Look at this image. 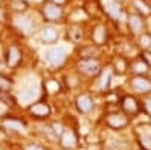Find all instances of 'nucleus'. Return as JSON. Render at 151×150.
<instances>
[{"label": "nucleus", "mask_w": 151, "mask_h": 150, "mask_svg": "<svg viewBox=\"0 0 151 150\" xmlns=\"http://www.w3.org/2000/svg\"><path fill=\"white\" fill-rule=\"evenodd\" d=\"M12 8L15 11H24L27 8V5H26V2H23V0H14V2H12Z\"/></svg>", "instance_id": "nucleus-28"}, {"label": "nucleus", "mask_w": 151, "mask_h": 150, "mask_svg": "<svg viewBox=\"0 0 151 150\" xmlns=\"http://www.w3.org/2000/svg\"><path fill=\"white\" fill-rule=\"evenodd\" d=\"M115 2H118V3H119V2H122V0H115Z\"/></svg>", "instance_id": "nucleus-35"}, {"label": "nucleus", "mask_w": 151, "mask_h": 150, "mask_svg": "<svg viewBox=\"0 0 151 150\" xmlns=\"http://www.w3.org/2000/svg\"><path fill=\"white\" fill-rule=\"evenodd\" d=\"M121 108L125 114L129 115H136L139 112V102L133 97V96H125L121 100Z\"/></svg>", "instance_id": "nucleus-5"}, {"label": "nucleus", "mask_w": 151, "mask_h": 150, "mask_svg": "<svg viewBox=\"0 0 151 150\" xmlns=\"http://www.w3.org/2000/svg\"><path fill=\"white\" fill-rule=\"evenodd\" d=\"M41 40L45 41V43H48V44L56 43L58 41V30L53 29V28H50V26L44 28L41 30Z\"/></svg>", "instance_id": "nucleus-14"}, {"label": "nucleus", "mask_w": 151, "mask_h": 150, "mask_svg": "<svg viewBox=\"0 0 151 150\" xmlns=\"http://www.w3.org/2000/svg\"><path fill=\"white\" fill-rule=\"evenodd\" d=\"M144 109H145V112H147L148 115H151V97L147 99L145 102H144Z\"/></svg>", "instance_id": "nucleus-30"}, {"label": "nucleus", "mask_w": 151, "mask_h": 150, "mask_svg": "<svg viewBox=\"0 0 151 150\" xmlns=\"http://www.w3.org/2000/svg\"><path fill=\"white\" fill-rule=\"evenodd\" d=\"M44 17L50 21H56L62 17V9H60V5H56V3H48L44 6Z\"/></svg>", "instance_id": "nucleus-9"}, {"label": "nucleus", "mask_w": 151, "mask_h": 150, "mask_svg": "<svg viewBox=\"0 0 151 150\" xmlns=\"http://www.w3.org/2000/svg\"><path fill=\"white\" fill-rule=\"evenodd\" d=\"M50 2H52V3H56V5H64L67 0H50Z\"/></svg>", "instance_id": "nucleus-33"}, {"label": "nucleus", "mask_w": 151, "mask_h": 150, "mask_svg": "<svg viewBox=\"0 0 151 150\" xmlns=\"http://www.w3.org/2000/svg\"><path fill=\"white\" fill-rule=\"evenodd\" d=\"M148 64L144 61V59H137V61H134L133 64H132V67H130V70L134 73V74H145L147 71H148Z\"/></svg>", "instance_id": "nucleus-16"}, {"label": "nucleus", "mask_w": 151, "mask_h": 150, "mask_svg": "<svg viewBox=\"0 0 151 150\" xmlns=\"http://www.w3.org/2000/svg\"><path fill=\"white\" fill-rule=\"evenodd\" d=\"M29 112L36 117V118H47L50 115V112H52V109H50V106L44 102H38V103H33L30 108H29Z\"/></svg>", "instance_id": "nucleus-8"}, {"label": "nucleus", "mask_w": 151, "mask_h": 150, "mask_svg": "<svg viewBox=\"0 0 151 150\" xmlns=\"http://www.w3.org/2000/svg\"><path fill=\"white\" fill-rule=\"evenodd\" d=\"M44 58L50 65H60L65 61V50L62 47H50L44 52Z\"/></svg>", "instance_id": "nucleus-1"}, {"label": "nucleus", "mask_w": 151, "mask_h": 150, "mask_svg": "<svg viewBox=\"0 0 151 150\" xmlns=\"http://www.w3.org/2000/svg\"><path fill=\"white\" fill-rule=\"evenodd\" d=\"M106 124L112 129L119 130L129 124V118L124 114H119V112H110V114L106 115Z\"/></svg>", "instance_id": "nucleus-2"}, {"label": "nucleus", "mask_w": 151, "mask_h": 150, "mask_svg": "<svg viewBox=\"0 0 151 150\" xmlns=\"http://www.w3.org/2000/svg\"><path fill=\"white\" fill-rule=\"evenodd\" d=\"M139 146L142 150H151V135L142 133L139 136Z\"/></svg>", "instance_id": "nucleus-21"}, {"label": "nucleus", "mask_w": 151, "mask_h": 150, "mask_svg": "<svg viewBox=\"0 0 151 150\" xmlns=\"http://www.w3.org/2000/svg\"><path fill=\"white\" fill-rule=\"evenodd\" d=\"M60 146L64 147V149H76L77 147V136H76V132L71 130V129H67L60 133Z\"/></svg>", "instance_id": "nucleus-6"}, {"label": "nucleus", "mask_w": 151, "mask_h": 150, "mask_svg": "<svg viewBox=\"0 0 151 150\" xmlns=\"http://www.w3.org/2000/svg\"><path fill=\"white\" fill-rule=\"evenodd\" d=\"M15 26H17L23 33H26V35H29V33L32 32V29H33L32 21H30L29 18H26V17H17V18H15Z\"/></svg>", "instance_id": "nucleus-13"}, {"label": "nucleus", "mask_w": 151, "mask_h": 150, "mask_svg": "<svg viewBox=\"0 0 151 150\" xmlns=\"http://www.w3.org/2000/svg\"><path fill=\"white\" fill-rule=\"evenodd\" d=\"M139 46L142 50H148L151 47V35L148 33H141L139 35Z\"/></svg>", "instance_id": "nucleus-23"}, {"label": "nucleus", "mask_w": 151, "mask_h": 150, "mask_svg": "<svg viewBox=\"0 0 151 150\" xmlns=\"http://www.w3.org/2000/svg\"><path fill=\"white\" fill-rule=\"evenodd\" d=\"M92 40L95 44H103L106 41V29L103 26H97L92 32Z\"/></svg>", "instance_id": "nucleus-17"}, {"label": "nucleus", "mask_w": 151, "mask_h": 150, "mask_svg": "<svg viewBox=\"0 0 151 150\" xmlns=\"http://www.w3.org/2000/svg\"><path fill=\"white\" fill-rule=\"evenodd\" d=\"M36 97V91L35 90H27V91H23L20 93V99H21V102H30L32 99Z\"/></svg>", "instance_id": "nucleus-26"}, {"label": "nucleus", "mask_w": 151, "mask_h": 150, "mask_svg": "<svg viewBox=\"0 0 151 150\" xmlns=\"http://www.w3.org/2000/svg\"><path fill=\"white\" fill-rule=\"evenodd\" d=\"M26 150H45V149H42L41 146H29Z\"/></svg>", "instance_id": "nucleus-32"}, {"label": "nucleus", "mask_w": 151, "mask_h": 150, "mask_svg": "<svg viewBox=\"0 0 151 150\" xmlns=\"http://www.w3.org/2000/svg\"><path fill=\"white\" fill-rule=\"evenodd\" d=\"M113 67H115V71L118 74H124L125 71H127V64H125V61L122 58H116L115 61H113Z\"/></svg>", "instance_id": "nucleus-20"}, {"label": "nucleus", "mask_w": 151, "mask_h": 150, "mask_svg": "<svg viewBox=\"0 0 151 150\" xmlns=\"http://www.w3.org/2000/svg\"><path fill=\"white\" fill-rule=\"evenodd\" d=\"M44 88H45L48 93L55 94V93L59 91V83H58L56 80H47V82L44 83Z\"/></svg>", "instance_id": "nucleus-25"}, {"label": "nucleus", "mask_w": 151, "mask_h": 150, "mask_svg": "<svg viewBox=\"0 0 151 150\" xmlns=\"http://www.w3.org/2000/svg\"><path fill=\"white\" fill-rule=\"evenodd\" d=\"M70 38H71L74 43H79V41H82V38H83L82 29H80V28H77V26H73V28L70 29Z\"/></svg>", "instance_id": "nucleus-22"}, {"label": "nucleus", "mask_w": 151, "mask_h": 150, "mask_svg": "<svg viewBox=\"0 0 151 150\" xmlns=\"http://www.w3.org/2000/svg\"><path fill=\"white\" fill-rule=\"evenodd\" d=\"M110 71H103L101 73V78H100V80H98V85H100V88H103V90H106L107 86L110 85Z\"/></svg>", "instance_id": "nucleus-24"}, {"label": "nucleus", "mask_w": 151, "mask_h": 150, "mask_svg": "<svg viewBox=\"0 0 151 150\" xmlns=\"http://www.w3.org/2000/svg\"><path fill=\"white\" fill-rule=\"evenodd\" d=\"M104 8L115 20H119L122 17L121 8L118 6V2H115V0H104Z\"/></svg>", "instance_id": "nucleus-12"}, {"label": "nucleus", "mask_w": 151, "mask_h": 150, "mask_svg": "<svg viewBox=\"0 0 151 150\" xmlns=\"http://www.w3.org/2000/svg\"><path fill=\"white\" fill-rule=\"evenodd\" d=\"M21 61V53L17 47H9L6 52V64L9 67H17Z\"/></svg>", "instance_id": "nucleus-11"}, {"label": "nucleus", "mask_w": 151, "mask_h": 150, "mask_svg": "<svg viewBox=\"0 0 151 150\" xmlns=\"http://www.w3.org/2000/svg\"><path fill=\"white\" fill-rule=\"evenodd\" d=\"M134 6L137 8V11H139L144 17L151 14V8H150V6H148L145 2H144V0H134Z\"/></svg>", "instance_id": "nucleus-19"}, {"label": "nucleus", "mask_w": 151, "mask_h": 150, "mask_svg": "<svg viewBox=\"0 0 151 150\" xmlns=\"http://www.w3.org/2000/svg\"><path fill=\"white\" fill-rule=\"evenodd\" d=\"M0 20H3V12H2V9H0Z\"/></svg>", "instance_id": "nucleus-34"}, {"label": "nucleus", "mask_w": 151, "mask_h": 150, "mask_svg": "<svg viewBox=\"0 0 151 150\" xmlns=\"http://www.w3.org/2000/svg\"><path fill=\"white\" fill-rule=\"evenodd\" d=\"M62 132H64V130H62V126H60V124H53V133L55 135H60Z\"/></svg>", "instance_id": "nucleus-31"}, {"label": "nucleus", "mask_w": 151, "mask_h": 150, "mask_svg": "<svg viewBox=\"0 0 151 150\" xmlns=\"http://www.w3.org/2000/svg\"><path fill=\"white\" fill-rule=\"evenodd\" d=\"M127 23H129L130 30L134 35H141L142 33V30H144V18L141 15H130Z\"/></svg>", "instance_id": "nucleus-10"}, {"label": "nucleus", "mask_w": 151, "mask_h": 150, "mask_svg": "<svg viewBox=\"0 0 151 150\" xmlns=\"http://www.w3.org/2000/svg\"><path fill=\"white\" fill-rule=\"evenodd\" d=\"M130 85H132L133 91L139 93V94H148L151 91V82L147 78H144L142 74H136V76L132 79Z\"/></svg>", "instance_id": "nucleus-4"}, {"label": "nucleus", "mask_w": 151, "mask_h": 150, "mask_svg": "<svg viewBox=\"0 0 151 150\" xmlns=\"http://www.w3.org/2000/svg\"><path fill=\"white\" fill-rule=\"evenodd\" d=\"M76 106H77V109L82 112V114H89V112L94 109V102H92V99L89 96L80 94V96H77V99H76Z\"/></svg>", "instance_id": "nucleus-7"}, {"label": "nucleus", "mask_w": 151, "mask_h": 150, "mask_svg": "<svg viewBox=\"0 0 151 150\" xmlns=\"http://www.w3.org/2000/svg\"><path fill=\"white\" fill-rule=\"evenodd\" d=\"M98 55V50L95 46H88V47H83L80 50V58L82 59H91V58H95Z\"/></svg>", "instance_id": "nucleus-18"}, {"label": "nucleus", "mask_w": 151, "mask_h": 150, "mask_svg": "<svg viewBox=\"0 0 151 150\" xmlns=\"http://www.w3.org/2000/svg\"><path fill=\"white\" fill-rule=\"evenodd\" d=\"M12 86L11 79L5 78V76H0V91H9Z\"/></svg>", "instance_id": "nucleus-27"}, {"label": "nucleus", "mask_w": 151, "mask_h": 150, "mask_svg": "<svg viewBox=\"0 0 151 150\" xmlns=\"http://www.w3.org/2000/svg\"><path fill=\"white\" fill-rule=\"evenodd\" d=\"M3 126L12 132H24V124L18 120L9 118V120H3Z\"/></svg>", "instance_id": "nucleus-15"}, {"label": "nucleus", "mask_w": 151, "mask_h": 150, "mask_svg": "<svg viewBox=\"0 0 151 150\" xmlns=\"http://www.w3.org/2000/svg\"><path fill=\"white\" fill-rule=\"evenodd\" d=\"M79 71L85 76H95L100 73V64L98 61L91 58V59H82L79 62Z\"/></svg>", "instance_id": "nucleus-3"}, {"label": "nucleus", "mask_w": 151, "mask_h": 150, "mask_svg": "<svg viewBox=\"0 0 151 150\" xmlns=\"http://www.w3.org/2000/svg\"><path fill=\"white\" fill-rule=\"evenodd\" d=\"M142 59L147 62V64L151 67V52H148V50H144V53H142Z\"/></svg>", "instance_id": "nucleus-29"}]
</instances>
